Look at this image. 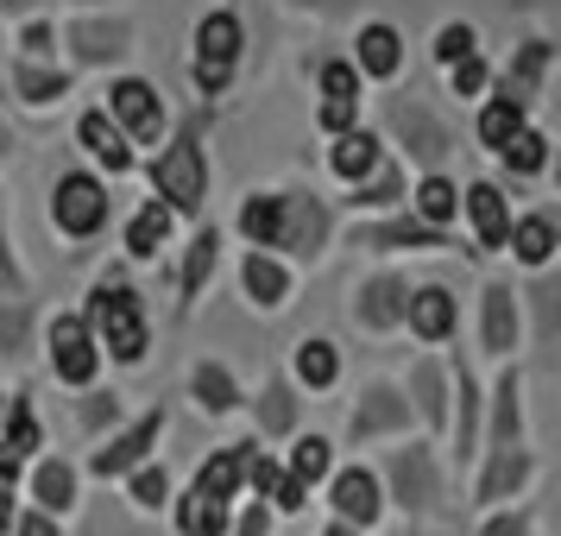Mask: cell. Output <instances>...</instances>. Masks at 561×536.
I'll use <instances>...</instances> for the list:
<instances>
[{
	"label": "cell",
	"instance_id": "obj_18",
	"mask_svg": "<svg viewBox=\"0 0 561 536\" xmlns=\"http://www.w3.org/2000/svg\"><path fill=\"white\" fill-rule=\"evenodd\" d=\"M7 89L26 107H51V102L70 95V70H57L45 57H13V64H7Z\"/></svg>",
	"mask_w": 561,
	"mask_h": 536
},
{
	"label": "cell",
	"instance_id": "obj_33",
	"mask_svg": "<svg viewBox=\"0 0 561 536\" xmlns=\"http://www.w3.org/2000/svg\"><path fill=\"white\" fill-rule=\"evenodd\" d=\"M347 190H354V196H347L354 208H398V196H404V164H398V158H379V164L359 183H347Z\"/></svg>",
	"mask_w": 561,
	"mask_h": 536
},
{
	"label": "cell",
	"instance_id": "obj_32",
	"mask_svg": "<svg viewBox=\"0 0 561 536\" xmlns=\"http://www.w3.org/2000/svg\"><path fill=\"white\" fill-rule=\"evenodd\" d=\"M517 127H530V107H524V102L492 95V102L480 107V146H485V152H505L511 139H517Z\"/></svg>",
	"mask_w": 561,
	"mask_h": 536
},
{
	"label": "cell",
	"instance_id": "obj_19",
	"mask_svg": "<svg viewBox=\"0 0 561 536\" xmlns=\"http://www.w3.org/2000/svg\"><path fill=\"white\" fill-rule=\"evenodd\" d=\"M517 334H524L517 290H511V284H485V297H480V341H485V354H511V347H517Z\"/></svg>",
	"mask_w": 561,
	"mask_h": 536
},
{
	"label": "cell",
	"instance_id": "obj_11",
	"mask_svg": "<svg viewBox=\"0 0 561 536\" xmlns=\"http://www.w3.org/2000/svg\"><path fill=\"white\" fill-rule=\"evenodd\" d=\"M329 505L341 524H354V531H373L385 511V486L373 467H341V474H329Z\"/></svg>",
	"mask_w": 561,
	"mask_h": 536
},
{
	"label": "cell",
	"instance_id": "obj_62",
	"mask_svg": "<svg viewBox=\"0 0 561 536\" xmlns=\"http://www.w3.org/2000/svg\"><path fill=\"white\" fill-rule=\"evenodd\" d=\"M0 417H7V391H0Z\"/></svg>",
	"mask_w": 561,
	"mask_h": 536
},
{
	"label": "cell",
	"instance_id": "obj_5",
	"mask_svg": "<svg viewBox=\"0 0 561 536\" xmlns=\"http://www.w3.org/2000/svg\"><path fill=\"white\" fill-rule=\"evenodd\" d=\"M278 247L297 259H322V247H329L334 233V215L329 203L316 196V190H278Z\"/></svg>",
	"mask_w": 561,
	"mask_h": 536
},
{
	"label": "cell",
	"instance_id": "obj_34",
	"mask_svg": "<svg viewBox=\"0 0 561 536\" xmlns=\"http://www.w3.org/2000/svg\"><path fill=\"white\" fill-rule=\"evenodd\" d=\"M290 373H297V385H309V391H329L334 379H341V354H334V341H297V354H290Z\"/></svg>",
	"mask_w": 561,
	"mask_h": 536
},
{
	"label": "cell",
	"instance_id": "obj_57",
	"mask_svg": "<svg viewBox=\"0 0 561 536\" xmlns=\"http://www.w3.org/2000/svg\"><path fill=\"white\" fill-rule=\"evenodd\" d=\"M0 297H20V265L7 253V221H0Z\"/></svg>",
	"mask_w": 561,
	"mask_h": 536
},
{
	"label": "cell",
	"instance_id": "obj_42",
	"mask_svg": "<svg viewBox=\"0 0 561 536\" xmlns=\"http://www.w3.org/2000/svg\"><path fill=\"white\" fill-rule=\"evenodd\" d=\"M455 385H460V423H455V455L473 460L480 448V398H473V373H467V360H455Z\"/></svg>",
	"mask_w": 561,
	"mask_h": 536
},
{
	"label": "cell",
	"instance_id": "obj_35",
	"mask_svg": "<svg viewBox=\"0 0 561 536\" xmlns=\"http://www.w3.org/2000/svg\"><path fill=\"white\" fill-rule=\"evenodd\" d=\"M410 398H416V417H423L430 430L448 423V379H442L435 360H416V366H410Z\"/></svg>",
	"mask_w": 561,
	"mask_h": 536
},
{
	"label": "cell",
	"instance_id": "obj_36",
	"mask_svg": "<svg viewBox=\"0 0 561 536\" xmlns=\"http://www.w3.org/2000/svg\"><path fill=\"white\" fill-rule=\"evenodd\" d=\"M410 215H423L430 228H448L460 215V190L442 171H423V183H416V196H410Z\"/></svg>",
	"mask_w": 561,
	"mask_h": 536
},
{
	"label": "cell",
	"instance_id": "obj_25",
	"mask_svg": "<svg viewBox=\"0 0 561 536\" xmlns=\"http://www.w3.org/2000/svg\"><path fill=\"white\" fill-rule=\"evenodd\" d=\"M240 290H247L259 309H278L284 297H290V272H284L265 247H253V253L240 259Z\"/></svg>",
	"mask_w": 561,
	"mask_h": 536
},
{
	"label": "cell",
	"instance_id": "obj_22",
	"mask_svg": "<svg viewBox=\"0 0 561 536\" xmlns=\"http://www.w3.org/2000/svg\"><path fill=\"white\" fill-rule=\"evenodd\" d=\"M467 215H473V233H480V253H505V233H511V196L499 183H473L467 196Z\"/></svg>",
	"mask_w": 561,
	"mask_h": 536
},
{
	"label": "cell",
	"instance_id": "obj_61",
	"mask_svg": "<svg viewBox=\"0 0 561 536\" xmlns=\"http://www.w3.org/2000/svg\"><path fill=\"white\" fill-rule=\"evenodd\" d=\"M329 536H359V531H354V524H341V517H334V524H329Z\"/></svg>",
	"mask_w": 561,
	"mask_h": 536
},
{
	"label": "cell",
	"instance_id": "obj_52",
	"mask_svg": "<svg viewBox=\"0 0 561 536\" xmlns=\"http://www.w3.org/2000/svg\"><path fill=\"white\" fill-rule=\"evenodd\" d=\"M316 127H322V133L359 127V102H322V107H316Z\"/></svg>",
	"mask_w": 561,
	"mask_h": 536
},
{
	"label": "cell",
	"instance_id": "obj_20",
	"mask_svg": "<svg viewBox=\"0 0 561 536\" xmlns=\"http://www.w3.org/2000/svg\"><path fill=\"white\" fill-rule=\"evenodd\" d=\"M530 474H536V455L517 442V448H492V460H485V474H480V505H499V499H517L524 486H530Z\"/></svg>",
	"mask_w": 561,
	"mask_h": 536
},
{
	"label": "cell",
	"instance_id": "obj_49",
	"mask_svg": "<svg viewBox=\"0 0 561 536\" xmlns=\"http://www.w3.org/2000/svg\"><path fill=\"white\" fill-rule=\"evenodd\" d=\"M485 82H492V70H485L480 52H467V57L448 64V89H455V95H485Z\"/></svg>",
	"mask_w": 561,
	"mask_h": 536
},
{
	"label": "cell",
	"instance_id": "obj_41",
	"mask_svg": "<svg viewBox=\"0 0 561 536\" xmlns=\"http://www.w3.org/2000/svg\"><path fill=\"white\" fill-rule=\"evenodd\" d=\"M0 430H7V448H13L20 460H32L38 448H45V430H38V417H32V398H26V391H13V398H7Z\"/></svg>",
	"mask_w": 561,
	"mask_h": 536
},
{
	"label": "cell",
	"instance_id": "obj_7",
	"mask_svg": "<svg viewBox=\"0 0 561 536\" xmlns=\"http://www.w3.org/2000/svg\"><path fill=\"white\" fill-rule=\"evenodd\" d=\"M107 114H114V127L127 133L133 146H158L164 139V102H158V89L146 77H121L107 89Z\"/></svg>",
	"mask_w": 561,
	"mask_h": 536
},
{
	"label": "cell",
	"instance_id": "obj_31",
	"mask_svg": "<svg viewBox=\"0 0 561 536\" xmlns=\"http://www.w3.org/2000/svg\"><path fill=\"white\" fill-rule=\"evenodd\" d=\"M171 511H178V536H228V505L196 492V486L183 499H171Z\"/></svg>",
	"mask_w": 561,
	"mask_h": 536
},
{
	"label": "cell",
	"instance_id": "obj_45",
	"mask_svg": "<svg viewBox=\"0 0 561 536\" xmlns=\"http://www.w3.org/2000/svg\"><path fill=\"white\" fill-rule=\"evenodd\" d=\"M133 474V486H127V499L139 511H158V505H171V474H164V467H146V460H139V467H127Z\"/></svg>",
	"mask_w": 561,
	"mask_h": 536
},
{
	"label": "cell",
	"instance_id": "obj_14",
	"mask_svg": "<svg viewBox=\"0 0 561 536\" xmlns=\"http://www.w3.org/2000/svg\"><path fill=\"white\" fill-rule=\"evenodd\" d=\"M64 38H70L77 64H114V57L133 52V20H102V13H82V20H70V26H64Z\"/></svg>",
	"mask_w": 561,
	"mask_h": 536
},
{
	"label": "cell",
	"instance_id": "obj_12",
	"mask_svg": "<svg viewBox=\"0 0 561 536\" xmlns=\"http://www.w3.org/2000/svg\"><path fill=\"white\" fill-rule=\"evenodd\" d=\"M410 430V398L398 385H366V398L347 417V435L354 442H379V435H404Z\"/></svg>",
	"mask_w": 561,
	"mask_h": 536
},
{
	"label": "cell",
	"instance_id": "obj_15",
	"mask_svg": "<svg viewBox=\"0 0 561 536\" xmlns=\"http://www.w3.org/2000/svg\"><path fill=\"white\" fill-rule=\"evenodd\" d=\"M549 70H556V45H549V38H524V45L511 52V64L499 70V95L536 107V95H542Z\"/></svg>",
	"mask_w": 561,
	"mask_h": 536
},
{
	"label": "cell",
	"instance_id": "obj_55",
	"mask_svg": "<svg viewBox=\"0 0 561 536\" xmlns=\"http://www.w3.org/2000/svg\"><path fill=\"white\" fill-rule=\"evenodd\" d=\"M272 499H278V511H304V505H309V486L297 480V474H278V486H272Z\"/></svg>",
	"mask_w": 561,
	"mask_h": 536
},
{
	"label": "cell",
	"instance_id": "obj_56",
	"mask_svg": "<svg viewBox=\"0 0 561 536\" xmlns=\"http://www.w3.org/2000/svg\"><path fill=\"white\" fill-rule=\"evenodd\" d=\"M13 536H64V531H57L51 511H20V517H13Z\"/></svg>",
	"mask_w": 561,
	"mask_h": 536
},
{
	"label": "cell",
	"instance_id": "obj_40",
	"mask_svg": "<svg viewBox=\"0 0 561 536\" xmlns=\"http://www.w3.org/2000/svg\"><path fill=\"white\" fill-rule=\"evenodd\" d=\"M215 259H221V233L203 228L196 240H190V253H183V309L203 297V284L215 278Z\"/></svg>",
	"mask_w": 561,
	"mask_h": 536
},
{
	"label": "cell",
	"instance_id": "obj_37",
	"mask_svg": "<svg viewBox=\"0 0 561 536\" xmlns=\"http://www.w3.org/2000/svg\"><path fill=\"white\" fill-rule=\"evenodd\" d=\"M259 435H290L297 430V385L284 379H265V391H259Z\"/></svg>",
	"mask_w": 561,
	"mask_h": 536
},
{
	"label": "cell",
	"instance_id": "obj_58",
	"mask_svg": "<svg viewBox=\"0 0 561 536\" xmlns=\"http://www.w3.org/2000/svg\"><path fill=\"white\" fill-rule=\"evenodd\" d=\"M272 531V511L253 505V511H240V524H233V536H265Z\"/></svg>",
	"mask_w": 561,
	"mask_h": 536
},
{
	"label": "cell",
	"instance_id": "obj_9",
	"mask_svg": "<svg viewBox=\"0 0 561 536\" xmlns=\"http://www.w3.org/2000/svg\"><path fill=\"white\" fill-rule=\"evenodd\" d=\"M385 480H391V499L404 511H435V499H442V474H435V455L423 448V442H410V448H391V460H385Z\"/></svg>",
	"mask_w": 561,
	"mask_h": 536
},
{
	"label": "cell",
	"instance_id": "obj_24",
	"mask_svg": "<svg viewBox=\"0 0 561 536\" xmlns=\"http://www.w3.org/2000/svg\"><path fill=\"white\" fill-rule=\"evenodd\" d=\"M505 247L517 253V265H530V272H542V265L556 259V247H561V228H556V215L542 208V215H524V221H511Z\"/></svg>",
	"mask_w": 561,
	"mask_h": 536
},
{
	"label": "cell",
	"instance_id": "obj_53",
	"mask_svg": "<svg viewBox=\"0 0 561 536\" xmlns=\"http://www.w3.org/2000/svg\"><path fill=\"white\" fill-rule=\"evenodd\" d=\"M51 38H57V26H51V20H32V26L20 32V57H51V52H57Z\"/></svg>",
	"mask_w": 561,
	"mask_h": 536
},
{
	"label": "cell",
	"instance_id": "obj_8",
	"mask_svg": "<svg viewBox=\"0 0 561 536\" xmlns=\"http://www.w3.org/2000/svg\"><path fill=\"white\" fill-rule=\"evenodd\" d=\"M45 347H51V373L64 385H95V373H102V347H95V334H89V322L82 316H57L51 329H45Z\"/></svg>",
	"mask_w": 561,
	"mask_h": 536
},
{
	"label": "cell",
	"instance_id": "obj_47",
	"mask_svg": "<svg viewBox=\"0 0 561 536\" xmlns=\"http://www.w3.org/2000/svg\"><path fill=\"white\" fill-rule=\"evenodd\" d=\"M26 329H32V309L20 297H0V360L26 354Z\"/></svg>",
	"mask_w": 561,
	"mask_h": 536
},
{
	"label": "cell",
	"instance_id": "obj_13",
	"mask_svg": "<svg viewBox=\"0 0 561 536\" xmlns=\"http://www.w3.org/2000/svg\"><path fill=\"white\" fill-rule=\"evenodd\" d=\"M354 247H366V253H435V247H448V228H430L423 215H391V221L359 228Z\"/></svg>",
	"mask_w": 561,
	"mask_h": 536
},
{
	"label": "cell",
	"instance_id": "obj_1",
	"mask_svg": "<svg viewBox=\"0 0 561 536\" xmlns=\"http://www.w3.org/2000/svg\"><path fill=\"white\" fill-rule=\"evenodd\" d=\"M152 196L171 215H203L208 203V152H203V121H183L171 133V146H158V158L146 164Z\"/></svg>",
	"mask_w": 561,
	"mask_h": 536
},
{
	"label": "cell",
	"instance_id": "obj_44",
	"mask_svg": "<svg viewBox=\"0 0 561 536\" xmlns=\"http://www.w3.org/2000/svg\"><path fill=\"white\" fill-rule=\"evenodd\" d=\"M499 158H505L511 178H536V171L549 164V133H542V127H517V139H511Z\"/></svg>",
	"mask_w": 561,
	"mask_h": 536
},
{
	"label": "cell",
	"instance_id": "obj_16",
	"mask_svg": "<svg viewBox=\"0 0 561 536\" xmlns=\"http://www.w3.org/2000/svg\"><path fill=\"white\" fill-rule=\"evenodd\" d=\"M404 304H410V284L398 278V272H379V278L359 284L354 322H359V329H373V334H385V329H398V322H404Z\"/></svg>",
	"mask_w": 561,
	"mask_h": 536
},
{
	"label": "cell",
	"instance_id": "obj_59",
	"mask_svg": "<svg viewBox=\"0 0 561 536\" xmlns=\"http://www.w3.org/2000/svg\"><path fill=\"white\" fill-rule=\"evenodd\" d=\"M13 517H20V505H13V486H0V536L13 531Z\"/></svg>",
	"mask_w": 561,
	"mask_h": 536
},
{
	"label": "cell",
	"instance_id": "obj_60",
	"mask_svg": "<svg viewBox=\"0 0 561 536\" xmlns=\"http://www.w3.org/2000/svg\"><path fill=\"white\" fill-rule=\"evenodd\" d=\"M13 480H20V455H13V448L0 442V486H13Z\"/></svg>",
	"mask_w": 561,
	"mask_h": 536
},
{
	"label": "cell",
	"instance_id": "obj_46",
	"mask_svg": "<svg viewBox=\"0 0 561 536\" xmlns=\"http://www.w3.org/2000/svg\"><path fill=\"white\" fill-rule=\"evenodd\" d=\"M77 423H82L89 435H95V430H114V423H121V391H89V385H82Z\"/></svg>",
	"mask_w": 561,
	"mask_h": 536
},
{
	"label": "cell",
	"instance_id": "obj_38",
	"mask_svg": "<svg viewBox=\"0 0 561 536\" xmlns=\"http://www.w3.org/2000/svg\"><path fill=\"white\" fill-rule=\"evenodd\" d=\"M278 203H284L278 190H253V196L240 203V215H233V221H240V233H247L253 247H265V253L278 247Z\"/></svg>",
	"mask_w": 561,
	"mask_h": 536
},
{
	"label": "cell",
	"instance_id": "obj_2",
	"mask_svg": "<svg viewBox=\"0 0 561 536\" xmlns=\"http://www.w3.org/2000/svg\"><path fill=\"white\" fill-rule=\"evenodd\" d=\"M82 322L95 334V347L121 360V366H139L146 347H152V329H146V309H139V290L121 278H102L89 290V309H82Z\"/></svg>",
	"mask_w": 561,
	"mask_h": 536
},
{
	"label": "cell",
	"instance_id": "obj_17",
	"mask_svg": "<svg viewBox=\"0 0 561 536\" xmlns=\"http://www.w3.org/2000/svg\"><path fill=\"white\" fill-rule=\"evenodd\" d=\"M77 146L95 158V164H107V178L133 171V139L114 127V114H102V107H89V114L77 121Z\"/></svg>",
	"mask_w": 561,
	"mask_h": 536
},
{
	"label": "cell",
	"instance_id": "obj_30",
	"mask_svg": "<svg viewBox=\"0 0 561 536\" xmlns=\"http://www.w3.org/2000/svg\"><path fill=\"white\" fill-rule=\"evenodd\" d=\"M240 467H247V442H233V448H215V455L196 467V492L221 499V505H233V492H240Z\"/></svg>",
	"mask_w": 561,
	"mask_h": 536
},
{
	"label": "cell",
	"instance_id": "obj_3",
	"mask_svg": "<svg viewBox=\"0 0 561 536\" xmlns=\"http://www.w3.org/2000/svg\"><path fill=\"white\" fill-rule=\"evenodd\" d=\"M107 208H114V196H107L102 178H89V171H64L51 190V221L57 233H70V240H95V233L107 228Z\"/></svg>",
	"mask_w": 561,
	"mask_h": 536
},
{
	"label": "cell",
	"instance_id": "obj_28",
	"mask_svg": "<svg viewBox=\"0 0 561 536\" xmlns=\"http://www.w3.org/2000/svg\"><path fill=\"white\" fill-rule=\"evenodd\" d=\"M517 442H524V379L511 366L492 391V448H517Z\"/></svg>",
	"mask_w": 561,
	"mask_h": 536
},
{
	"label": "cell",
	"instance_id": "obj_23",
	"mask_svg": "<svg viewBox=\"0 0 561 536\" xmlns=\"http://www.w3.org/2000/svg\"><path fill=\"white\" fill-rule=\"evenodd\" d=\"M404 322L416 341H448L455 334V297L442 290V284H423V290H410V304H404Z\"/></svg>",
	"mask_w": 561,
	"mask_h": 536
},
{
	"label": "cell",
	"instance_id": "obj_10",
	"mask_svg": "<svg viewBox=\"0 0 561 536\" xmlns=\"http://www.w3.org/2000/svg\"><path fill=\"white\" fill-rule=\"evenodd\" d=\"M158 435H164V410H146L139 423H127L121 435H107L102 448L89 455V474H102V480H121L127 467H139V460L158 448Z\"/></svg>",
	"mask_w": 561,
	"mask_h": 536
},
{
	"label": "cell",
	"instance_id": "obj_51",
	"mask_svg": "<svg viewBox=\"0 0 561 536\" xmlns=\"http://www.w3.org/2000/svg\"><path fill=\"white\" fill-rule=\"evenodd\" d=\"M278 474H284L278 460H272V455H259L253 442H247V467H240V486H253L259 499H272V486H278Z\"/></svg>",
	"mask_w": 561,
	"mask_h": 536
},
{
	"label": "cell",
	"instance_id": "obj_26",
	"mask_svg": "<svg viewBox=\"0 0 561 536\" xmlns=\"http://www.w3.org/2000/svg\"><path fill=\"white\" fill-rule=\"evenodd\" d=\"M379 158H385V146L373 139V133H366V127H347V133H334L329 171H334L341 183H359L366 171H373V164H379Z\"/></svg>",
	"mask_w": 561,
	"mask_h": 536
},
{
	"label": "cell",
	"instance_id": "obj_43",
	"mask_svg": "<svg viewBox=\"0 0 561 536\" xmlns=\"http://www.w3.org/2000/svg\"><path fill=\"white\" fill-rule=\"evenodd\" d=\"M284 474H297L304 486L329 480L334 474V442L329 435H297V448H290V467H284Z\"/></svg>",
	"mask_w": 561,
	"mask_h": 536
},
{
	"label": "cell",
	"instance_id": "obj_63",
	"mask_svg": "<svg viewBox=\"0 0 561 536\" xmlns=\"http://www.w3.org/2000/svg\"><path fill=\"white\" fill-rule=\"evenodd\" d=\"M297 7H322V0H297Z\"/></svg>",
	"mask_w": 561,
	"mask_h": 536
},
{
	"label": "cell",
	"instance_id": "obj_6",
	"mask_svg": "<svg viewBox=\"0 0 561 536\" xmlns=\"http://www.w3.org/2000/svg\"><path fill=\"white\" fill-rule=\"evenodd\" d=\"M385 121H391V133L404 139V152L416 158L423 171H442V158L455 152V133L442 127V121H435L423 102H404V95H391V102H385Z\"/></svg>",
	"mask_w": 561,
	"mask_h": 536
},
{
	"label": "cell",
	"instance_id": "obj_21",
	"mask_svg": "<svg viewBox=\"0 0 561 536\" xmlns=\"http://www.w3.org/2000/svg\"><path fill=\"white\" fill-rule=\"evenodd\" d=\"M354 70L373 82H391L398 70H404V38H398V26H385V20H373V26H359L354 38Z\"/></svg>",
	"mask_w": 561,
	"mask_h": 536
},
{
	"label": "cell",
	"instance_id": "obj_50",
	"mask_svg": "<svg viewBox=\"0 0 561 536\" xmlns=\"http://www.w3.org/2000/svg\"><path fill=\"white\" fill-rule=\"evenodd\" d=\"M322 102H359V70L347 57L322 64Z\"/></svg>",
	"mask_w": 561,
	"mask_h": 536
},
{
	"label": "cell",
	"instance_id": "obj_54",
	"mask_svg": "<svg viewBox=\"0 0 561 536\" xmlns=\"http://www.w3.org/2000/svg\"><path fill=\"white\" fill-rule=\"evenodd\" d=\"M480 536H536V524H530V511H499V517H485Z\"/></svg>",
	"mask_w": 561,
	"mask_h": 536
},
{
	"label": "cell",
	"instance_id": "obj_4",
	"mask_svg": "<svg viewBox=\"0 0 561 536\" xmlns=\"http://www.w3.org/2000/svg\"><path fill=\"white\" fill-rule=\"evenodd\" d=\"M240 20H233L228 7H215V13H203V26H196V64H190V77H196V89L203 95H221L233 82V64H240Z\"/></svg>",
	"mask_w": 561,
	"mask_h": 536
},
{
	"label": "cell",
	"instance_id": "obj_48",
	"mask_svg": "<svg viewBox=\"0 0 561 536\" xmlns=\"http://www.w3.org/2000/svg\"><path fill=\"white\" fill-rule=\"evenodd\" d=\"M467 52H480V32L467 26V20H448V26L435 32V64L448 70L455 57H467Z\"/></svg>",
	"mask_w": 561,
	"mask_h": 536
},
{
	"label": "cell",
	"instance_id": "obj_27",
	"mask_svg": "<svg viewBox=\"0 0 561 536\" xmlns=\"http://www.w3.org/2000/svg\"><path fill=\"white\" fill-rule=\"evenodd\" d=\"M32 499H38V511H51V517L77 511V467L57 460V455H45L38 467H32Z\"/></svg>",
	"mask_w": 561,
	"mask_h": 536
},
{
	"label": "cell",
	"instance_id": "obj_29",
	"mask_svg": "<svg viewBox=\"0 0 561 536\" xmlns=\"http://www.w3.org/2000/svg\"><path fill=\"white\" fill-rule=\"evenodd\" d=\"M190 398H196L208 417H228V410H240V385H233V373L221 366V360H196V373H190Z\"/></svg>",
	"mask_w": 561,
	"mask_h": 536
},
{
	"label": "cell",
	"instance_id": "obj_39",
	"mask_svg": "<svg viewBox=\"0 0 561 536\" xmlns=\"http://www.w3.org/2000/svg\"><path fill=\"white\" fill-rule=\"evenodd\" d=\"M171 221H178V215H171L164 203H146V208L127 221V253H133V259H158V247L171 240Z\"/></svg>",
	"mask_w": 561,
	"mask_h": 536
}]
</instances>
